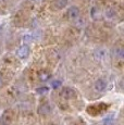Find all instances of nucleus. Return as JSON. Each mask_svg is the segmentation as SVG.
Instances as JSON below:
<instances>
[{"mask_svg":"<svg viewBox=\"0 0 124 125\" xmlns=\"http://www.w3.org/2000/svg\"><path fill=\"white\" fill-rule=\"evenodd\" d=\"M61 96L63 98H65V99H72V98H74L76 96V94H75L74 89H72V88H70V87H65L62 90Z\"/></svg>","mask_w":124,"mask_h":125,"instance_id":"nucleus-1","label":"nucleus"},{"mask_svg":"<svg viewBox=\"0 0 124 125\" xmlns=\"http://www.w3.org/2000/svg\"><path fill=\"white\" fill-rule=\"evenodd\" d=\"M28 53H30V49H28L27 46H22V47H20L18 50H16V56L19 58H21V59L27 58Z\"/></svg>","mask_w":124,"mask_h":125,"instance_id":"nucleus-2","label":"nucleus"},{"mask_svg":"<svg viewBox=\"0 0 124 125\" xmlns=\"http://www.w3.org/2000/svg\"><path fill=\"white\" fill-rule=\"evenodd\" d=\"M78 15H80V9H78L77 7L73 6L68 10V16L71 19V20H74V19H76Z\"/></svg>","mask_w":124,"mask_h":125,"instance_id":"nucleus-3","label":"nucleus"},{"mask_svg":"<svg viewBox=\"0 0 124 125\" xmlns=\"http://www.w3.org/2000/svg\"><path fill=\"white\" fill-rule=\"evenodd\" d=\"M51 112V107L49 103H42L39 108H38V113L41 115H47Z\"/></svg>","mask_w":124,"mask_h":125,"instance_id":"nucleus-4","label":"nucleus"},{"mask_svg":"<svg viewBox=\"0 0 124 125\" xmlns=\"http://www.w3.org/2000/svg\"><path fill=\"white\" fill-rule=\"evenodd\" d=\"M107 88V83L104 82L103 80H98L96 81V83H95V89H96L97 91H103L106 90Z\"/></svg>","mask_w":124,"mask_h":125,"instance_id":"nucleus-5","label":"nucleus"},{"mask_svg":"<svg viewBox=\"0 0 124 125\" xmlns=\"http://www.w3.org/2000/svg\"><path fill=\"white\" fill-rule=\"evenodd\" d=\"M38 77H39V80L40 81H42V82H46V81H48L50 77H51V74L49 73V72H46V71H41L39 73V75H38Z\"/></svg>","mask_w":124,"mask_h":125,"instance_id":"nucleus-6","label":"nucleus"},{"mask_svg":"<svg viewBox=\"0 0 124 125\" xmlns=\"http://www.w3.org/2000/svg\"><path fill=\"white\" fill-rule=\"evenodd\" d=\"M94 56H95L96 59L101 60V59H103V58L106 57V51H104L103 49H97V50H95Z\"/></svg>","mask_w":124,"mask_h":125,"instance_id":"nucleus-7","label":"nucleus"},{"mask_svg":"<svg viewBox=\"0 0 124 125\" xmlns=\"http://www.w3.org/2000/svg\"><path fill=\"white\" fill-rule=\"evenodd\" d=\"M68 4V0H56V2H54V6H56L57 9H59V10H61V9H63L64 7Z\"/></svg>","mask_w":124,"mask_h":125,"instance_id":"nucleus-8","label":"nucleus"},{"mask_svg":"<svg viewBox=\"0 0 124 125\" xmlns=\"http://www.w3.org/2000/svg\"><path fill=\"white\" fill-rule=\"evenodd\" d=\"M1 123L3 125H10V123H11V115L9 114L8 112L4 113L3 117H2V120H1Z\"/></svg>","mask_w":124,"mask_h":125,"instance_id":"nucleus-9","label":"nucleus"},{"mask_svg":"<svg viewBox=\"0 0 124 125\" xmlns=\"http://www.w3.org/2000/svg\"><path fill=\"white\" fill-rule=\"evenodd\" d=\"M114 54H115L116 58H119V59H123L124 57V51L122 48H116L115 51H114Z\"/></svg>","mask_w":124,"mask_h":125,"instance_id":"nucleus-10","label":"nucleus"},{"mask_svg":"<svg viewBox=\"0 0 124 125\" xmlns=\"http://www.w3.org/2000/svg\"><path fill=\"white\" fill-rule=\"evenodd\" d=\"M103 125H113V119H112V115L111 116H108L103 120Z\"/></svg>","mask_w":124,"mask_h":125,"instance_id":"nucleus-11","label":"nucleus"},{"mask_svg":"<svg viewBox=\"0 0 124 125\" xmlns=\"http://www.w3.org/2000/svg\"><path fill=\"white\" fill-rule=\"evenodd\" d=\"M48 90H49L48 87H39V88H37L36 89L37 94H45V93H47Z\"/></svg>","mask_w":124,"mask_h":125,"instance_id":"nucleus-12","label":"nucleus"},{"mask_svg":"<svg viewBox=\"0 0 124 125\" xmlns=\"http://www.w3.org/2000/svg\"><path fill=\"white\" fill-rule=\"evenodd\" d=\"M60 86H61V81H54V82H52V87H53L54 89L59 88Z\"/></svg>","mask_w":124,"mask_h":125,"instance_id":"nucleus-13","label":"nucleus"},{"mask_svg":"<svg viewBox=\"0 0 124 125\" xmlns=\"http://www.w3.org/2000/svg\"><path fill=\"white\" fill-rule=\"evenodd\" d=\"M106 16H107V18H113V16H114V11L113 10H108V11H107L106 12Z\"/></svg>","mask_w":124,"mask_h":125,"instance_id":"nucleus-14","label":"nucleus"},{"mask_svg":"<svg viewBox=\"0 0 124 125\" xmlns=\"http://www.w3.org/2000/svg\"><path fill=\"white\" fill-rule=\"evenodd\" d=\"M24 40H25V42H31V40H32V36H31V35H26L24 37Z\"/></svg>","mask_w":124,"mask_h":125,"instance_id":"nucleus-15","label":"nucleus"},{"mask_svg":"<svg viewBox=\"0 0 124 125\" xmlns=\"http://www.w3.org/2000/svg\"><path fill=\"white\" fill-rule=\"evenodd\" d=\"M2 85H3V80H2V77L0 76V87H1Z\"/></svg>","mask_w":124,"mask_h":125,"instance_id":"nucleus-16","label":"nucleus"},{"mask_svg":"<svg viewBox=\"0 0 124 125\" xmlns=\"http://www.w3.org/2000/svg\"><path fill=\"white\" fill-rule=\"evenodd\" d=\"M2 1H6V0H2Z\"/></svg>","mask_w":124,"mask_h":125,"instance_id":"nucleus-17","label":"nucleus"}]
</instances>
